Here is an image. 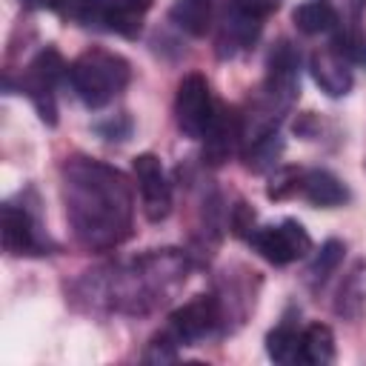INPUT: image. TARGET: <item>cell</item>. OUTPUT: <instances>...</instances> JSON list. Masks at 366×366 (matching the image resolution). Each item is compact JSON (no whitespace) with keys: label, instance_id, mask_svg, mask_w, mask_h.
<instances>
[{"label":"cell","instance_id":"7a4b0ae2","mask_svg":"<svg viewBox=\"0 0 366 366\" xmlns=\"http://www.w3.org/2000/svg\"><path fill=\"white\" fill-rule=\"evenodd\" d=\"M129 77H132L129 60L106 49H89L69 63V83L89 109H100L112 103L129 86Z\"/></svg>","mask_w":366,"mask_h":366},{"label":"cell","instance_id":"ffe728a7","mask_svg":"<svg viewBox=\"0 0 366 366\" xmlns=\"http://www.w3.org/2000/svg\"><path fill=\"white\" fill-rule=\"evenodd\" d=\"M343 252H346V246L340 243V240H326L323 246H320V252L315 254V260H312V266H309V277L317 283H323L337 266H340V260H343Z\"/></svg>","mask_w":366,"mask_h":366},{"label":"cell","instance_id":"ac0fdd59","mask_svg":"<svg viewBox=\"0 0 366 366\" xmlns=\"http://www.w3.org/2000/svg\"><path fill=\"white\" fill-rule=\"evenodd\" d=\"M280 152H283V140H280L277 132H272V134H263V137L252 140L243 157H246V166L252 172H266V169H274Z\"/></svg>","mask_w":366,"mask_h":366},{"label":"cell","instance_id":"7402d4cb","mask_svg":"<svg viewBox=\"0 0 366 366\" xmlns=\"http://www.w3.org/2000/svg\"><path fill=\"white\" fill-rule=\"evenodd\" d=\"M332 49L352 66H366V34L363 31H340Z\"/></svg>","mask_w":366,"mask_h":366},{"label":"cell","instance_id":"9a60e30c","mask_svg":"<svg viewBox=\"0 0 366 366\" xmlns=\"http://www.w3.org/2000/svg\"><path fill=\"white\" fill-rule=\"evenodd\" d=\"M335 360V335L326 323H309L300 332V363L323 366Z\"/></svg>","mask_w":366,"mask_h":366},{"label":"cell","instance_id":"484cf974","mask_svg":"<svg viewBox=\"0 0 366 366\" xmlns=\"http://www.w3.org/2000/svg\"><path fill=\"white\" fill-rule=\"evenodd\" d=\"M26 3H29V6H34V9H49V11H60L66 0H26Z\"/></svg>","mask_w":366,"mask_h":366},{"label":"cell","instance_id":"277c9868","mask_svg":"<svg viewBox=\"0 0 366 366\" xmlns=\"http://www.w3.org/2000/svg\"><path fill=\"white\" fill-rule=\"evenodd\" d=\"M217 114V103L212 97L209 80L200 71L186 74L177 83V94H174V120L177 129L192 137V140H203L212 120Z\"/></svg>","mask_w":366,"mask_h":366},{"label":"cell","instance_id":"5b68a950","mask_svg":"<svg viewBox=\"0 0 366 366\" xmlns=\"http://www.w3.org/2000/svg\"><path fill=\"white\" fill-rule=\"evenodd\" d=\"M249 246L274 266H289L312 252V237L297 220H280L274 226H260L249 234Z\"/></svg>","mask_w":366,"mask_h":366},{"label":"cell","instance_id":"7c38bea8","mask_svg":"<svg viewBox=\"0 0 366 366\" xmlns=\"http://www.w3.org/2000/svg\"><path fill=\"white\" fill-rule=\"evenodd\" d=\"M297 194L306 197L312 206L317 209H335V206H343L349 200V189L340 177H335L332 172L326 169H309V172H300V186H297Z\"/></svg>","mask_w":366,"mask_h":366},{"label":"cell","instance_id":"8fae6325","mask_svg":"<svg viewBox=\"0 0 366 366\" xmlns=\"http://www.w3.org/2000/svg\"><path fill=\"white\" fill-rule=\"evenodd\" d=\"M309 71L312 80L320 86V92H326L329 97H343L349 94L355 77H352V63L343 60L332 46L329 49H317L309 60Z\"/></svg>","mask_w":366,"mask_h":366},{"label":"cell","instance_id":"30bf717a","mask_svg":"<svg viewBox=\"0 0 366 366\" xmlns=\"http://www.w3.org/2000/svg\"><path fill=\"white\" fill-rule=\"evenodd\" d=\"M0 234H3V249L9 254H40L43 249L31 214L20 206L6 203L0 209Z\"/></svg>","mask_w":366,"mask_h":366},{"label":"cell","instance_id":"4fadbf2b","mask_svg":"<svg viewBox=\"0 0 366 366\" xmlns=\"http://www.w3.org/2000/svg\"><path fill=\"white\" fill-rule=\"evenodd\" d=\"M292 23L303 34H326L340 26V17L326 0H306L292 11Z\"/></svg>","mask_w":366,"mask_h":366},{"label":"cell","instance_id":"9c48e42d","mask_svg":"<svg viewBox=\"0 0 366 366\" xmlns=\"http://www.w3.org/2000/svg\"><path fill=\"white\" fill-rule=\"evenodd\" d=\"M260 29H263L260 17H254L246 9L226 0V11H223V20H220V37H217L220 57H226V54L232 57V54L249 49L260 37Z\"/></svg>","mask_w":366,"mask_h":366},{"label":"cell","instance_id":"52a82bcc","mask_svg":"<svg viewBox=\"0 0 366 366\" xmlns=\"http://www.w3.org/2000/svg\"><path fill=\"white\" fill-rule=\"evenodd\" d=\"M134 180H137V192H140V209L146 214V220L160 223L169 217L172 212V186L166 180V172L160 166V160L154 154H137L132 163Z\"/></svg>","mask_w":366,"mask_h":366},{"label":"cell","instance_id":"d4e9b609","mask_svg":"<svg viewBox=\"0 0 366 366\" xmlns=\"http://www.w3.org/2000/svg\"><path fill=\"white\" fill-rule=\"evenodd\" d=\"M229 3L246 9L249 14H254V17H260V20H266L269 14L277 11V0H229Z\"/></svg>","mask_w":366,"mask_h":366},{"label":"cell","instance_id":"6da1fadb","mask_svg":"<svg viewBox=\"0 0 366 366\" xmlns=\"http://www.w3.org/2000/svg\"><path fill=\"white\" fill-rule=\"evenodd\" d=\"M63 200L74 237L89 249H112L132 234V186L123 172L92 160L63 163Z\"/></svg>","mask_w":366,"mask_h":366},{"label":"cell","instance_id":"3957f363","mask_svg":"<svg viewBox=\"0 0 366 366\" xmlns=\"http://www.w3.org/2000/svg\"><path fill=\"white\" fill-rule=\"evenodd\" d=\"M69 77V66L60 57L57 49H43L20 74V92L34 103L37 114L43 123L54 126L57 123V100H54V89L60 86V80Z\"/></svg>","mask_w":366,"mask_h":366},{"label":"cell","instance_id":"e0dca14e","mask_svg":"<svg viewBox=\"0 0 366 366\" xmlns=\"http://www.w3.org/2000/svg\"><path fill=\"white\" fill-rule=\"evenodd\" d=\"M300 332L292 323H280L266 335V352L274 363H300Z\"/></svg>","mask_w":366,"mask_h":366},{"label":"cell","instance_id":"cb8c5ba5","mask_svg":"<svg viewBox=\"0 0 366 366\" xmlns=\"http://www.w3.org/2000/svg\"><path fill=\"white\" fill-rule=\"evenodd\" d=\"M232 232L237 234V237H246L249 240V234L254 232V212H252V206H246L243 200L234 206V212H232Z\"/></svg>","mask_w":366,"mask_h":366},{"label":"cell","instance_id":"603a6c76","mask_svg":"<svg viewBox=\"0 0 366 366\" xmlns=\"http://www.w3.org/2000/svg\"><path fill=\"white\" fill-rule=\"evenodd\" d=\"M297 186H300V169H280V172H274L272 186L266 189V194L280 200L286 194H297Z\"/></svg>","mask_w":366,"mask_h":366},{"label":"cell","instance_id":"5bb4252c","mask_svg":"<svg viewBox=\"0 0 366 366\" xmlns=\"http://www.w3.org/2000/svg\"><path fill=\"white\" fill-rule=\"evenodd\" d=\"M154 0H109L106 9V29L117 31L123 37H137L140 34V20L152 9Z\"/></svg>","mask_w":366,"mask_h":366},{"label":"cell","instance_id":"ba28073f","mask_svg":"<svg viewBox=\"0 0 366 366\" xmlns=\"http://www.w3.org/2000/svg\"><path fill=\"white\" fill-rule=\"evenodd\" d=\"M206 146H203V160L212 166L226 163L234 152L237 143L243 140V114H237L234 109H223L217 106V114L206 132Z\"/></svg>","mask_w":366,"mask_h":366},{"label":"cell","instance_id":"2e32d148","mask_svg":"<svg viewBox=\"0 0 366 366\" xmlns=\"http://www.w3.org/2000/svg\"><path fill=\"white\" fill-rule=\"evenodd\" d=\"M169 17L192 37H203L212 29V0H174Z\"/></svg>","mask_w":366,"mask_h":366},{"label":"cell","instance_id":"d6986e66","mask_svg":"<svg viewBox=\"0 0 366 366\" xmlns=\"http://www.w3.org/2000/svg\"><path fill=\"white\" fill-rule=\"evenodd\" d=\"M106 9H109V0H66L60 11L74 26L97 29V26H106Z\"/></svg>","mask_w":366,"mask_h":366},{"label":"cell","instance_id":"8992f818","mask_svg":"<svg viewBox=\"0 0 366 366\" xmlns=\"http://www.w3.org/2000/svg\"><path fill=\"white\" fill-rule=\"evenodd\" d=\"M220 323V303L212 295H197L194 300L183 303L180 309H174L169 315V335L174 343L183 346H194L200 340H206Z\"/></svg>","mask_w":366,"mask_h":366},{"label":"cell","instance_id":"44dd1931","mask_svg":"<svg viewBox=\"0 0 366 366\" xmlns=\"http://www.w3.org/2000/svg\"><path fill=\"white\" fill-rule=\"evenodd\" d=\"M366 303V286L360 280V272H352V277L340 286V300H337V315H346V317H357L360 309Z\"/></svg>","mask_w":366,"mask_h":366}]
</instances>
